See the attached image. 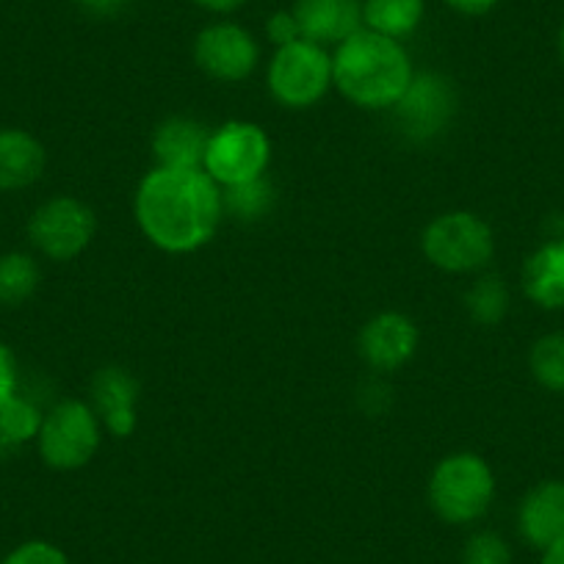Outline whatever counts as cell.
Returning <instances> with one entry per match:
<instances>
[{"instance_id": "5", "label": "cell", "mask_w": 564, "mask_h": 564, "mask_svg": "<svg viewBox=\"0 0 564 564\" xmlns=\"http://www.w3.org/2000/svg\"><path fill=\"white\" fill-rule=\"evenodd\" d=\"M36 446L47 468H84L100 448V415L84 401H62L42 417Z\"/></svg>"}, {"instance_id": "4", "label": "cell", "mask_w": 564, "mask_h": 564, "mask_svg": "<svg viewBox=\"0 0 564 564\" xmlns=\"http://www.w3.org/2000/svg\"><path fill=\"white\" fill-rule=\"evenodd\" d=\"M333 86V56L311 40L276 47L269 64V89L280 106L311 108Z\"/></svg>"}, {"instance_id": "25", "label": "cell", "mask_w": 564, "mask_h": 564, "mask_svg": "<svg viewBox=\"0 0 564 564\" xmlns=\"http://www.w3.org/2000/svg\"><path fill=\"white\" fill-rule=\"evenodd\" d=\"M0 564H69V558L67 553H64L62 547L53 545V542L31 540L14 547Z\"/></svg>"}, {"instance_id": "7", "label": "cell", "mask_w": 564, "mask_h": 564, "mask_svg": "<svg viewBox=\"0 0 564 564\" xmlns=\"http://www.w3.org/2000/svg\"><path fill=\"white\" fill-rule=\"evenodd\" d=\"M271 159L269 135L254 122H227L210 133L203 170L219 186H238L263 177Z\"/></svg>"}, {"instance_id": "24", "label": "cell", "mask_w": 564, "mask_h": 564, "mask_svg": "<svg viewBox=\"0 0 564 564\" xmlns=\"http://www.w3.org/2000/svg\"><path fill=\"white\" fill-rule=\"evenodd\" d=\"M465 564H512V551L507 540L496 531H476L463 551Z\"/></svg>"}, {"instance_id": "12", "label": "cell", "mask_w": 564, "mask_h": 564, "mask_svg": "<svg viewBox=\"0 0 564 564\" xmlns=\"http://www.w3.org/2000/svg\"><path fill=\"white\" fill-rule=\"evenodd\" d=\"M294 18L300 23L302 40L316 45H340L362 29L360 0H296Z\"/></svg>"}, {"instance_id": "13", "label": "cell", "mask_w": 564, "mask_h": 564, "mask_svg": "<svg viewBox=\"0 0 564 564\" xmlns=\"http://www.w3.org/2000/svg\"><path fill=\"white\" fill-rule=\"evenodd\" d=\"M520 534L529 545L545 547L564 540V481L547 479L540 481L525 492L518 512Z\"/></svg>"}, {"instance_id": "6", "label": "cell", "mask_w": 564, "mask_h": 564, "mask_svg": "<svg viewBox=\"0 0 564 564\" xmlns=\"http://www.w3.org/2000/svg\"><path fill=\"white\" fill-rule=\"evenodd\" d=\"M423 254L432 265L452 274H465V271H479L481 265L490 263L492 230L481 216L470 210H452L443 214L423 230Z\"/></svg>"}, {"instance_id": "10", "label": "cell", "mask_w": 564, "mask_h": 564, "mask_svg": "<svg viewBox=\"0 0 564 564\" xmlns=\"http://www.w3.org/2000/svg\"><path fill=\"white\" fill-rule=\"evenodd\" d=\"M260 47L238 23H214L194 40V62L205 75L225 84H238L254 73Z\"/></svg>"}, {"instance_id": "17", "label": "cell", "mask_w": 564, "mask_h": 564, "mask_svg": "<svg viewBox=\"0 0 564 564\" xmlns=\"http://www.w3.org/2000/svg\"><path fill=\"white\" fill-rule=\"evenodd\" d=\"M523 291L542 311H564V238H547L529 254Z\"/></svg>"}, {"instance_id": "2", "label": "cell", "mask_w": 564, "mask_h": 564, "mask_svg": "<svg viewBox=\"0 0 564 564\" xmlns=\"http://www.w3.org/2000/svg\"><path fill=\"white\" fill-rule=\"evenodd\" d=\"M412 62L399 40L360 29L333 56V84L362 108H393L412 80Z\"/></svg>"}, {"instance_id": "11", "label": "cell", "mask_w": 564, "mask_h": 564, "mask_svg": "<svg viewBox=\"0 0 564 564\" xmlns=\"http://www.w3.org/2000/svg\"><path fill=\"white\" fill-rule=\"evenodd\" d=\"M417 349V327L401 313H379L362 327L360 355L377 371H395Z\"/></svg>"}, {"instance_id": "29", "label": "cell", "mask_w": 564, "mask_h": 564, "mask_svg": "<svg viewBox=\"0 0 564 564\" xmlns=\"http://www.w3.org/2000/svg\"><path fill=\"white\" fill-rule=\"evenodd\" d=\"M78 3L86 12L97 14V18H111V14H119L128 7V0H78Z\"/></svg>"}, {"instance_id": "26", "label": "cell", "mask_w": 564, "mask_h": 564, "mask_svg": "<svg viewBox=\"0 0 564 564\" xmlns=\"http://www.w3.org/2000/svg\"><path fill=\"white\" fill-rule=\"evenodd\" d=\"M18 384H20L18 357H14V351L0 340V406L18 395Z\"/></svg>"}, {"instance_id": "3", "label": "cell", "mask_w": 564, "mask_h": 564, "mask_svg": "<svg viewBox=\"0 0 564 564\" xmlns=\"http://www.w3.org/2000/svg\"><path fill=\"white\" fill-rule=\"evenodd\" d=\"M496 496V476L479 454L459 452L443 459L430 479V503L446 523L479 520Z\"/></svg>"}, {"instance_id": "32", "label": "cell", "mask_w": 564, "mask_h": 564, "mask_svg": "<svg viewBox=\"0 0 564 564\" xmlns=\"http://www.w3.org/2000/svg\"><path fill=\"white\" fill-rule=\"evenodd\" d=\"M558 58H562V64H564V23H562V29H558Z\"/></svg>"}, {"instance_id": "8", "label": "cell", "mask_w": 564, "mask_h": 564, "mask_svg": "<svg viewBox=\"0 0 564 564\" xmlns=\"http://www.w3.org/2000/svg\"><path fill=\"white\" fill-rule=\"evenodd\" d=\"M97 230L95 210L75 197H53L34 210L29 221V238L47 260L67 263L91 243Z\"/></svg>"}, {"instance_id": "27", "label": "cell", "mask_w": 564, "mask_h": 564, "mask_svg": "<svg viewBox=\"0 0 564 564\" xmlns=\"http://www.w3.org/2000/svg\"><path fill=\"white\" fill-rule=\"evenodd\" d=\"M265 34H269V40L274 42L276 47L291 45V42L302 40V31H300V23H296L294 12H274V14H271L269 23H265Z\"/></svg>"}, {"instance_id": "1", "label": "cell", "mask_w": 564, "mask_h": 564, "mask_svg": "<svg viewBox=\"0 0 564 564\" xmlns=\"http://www.w3.org/2000/svg\"><path fill=\"white\" fill-rule=\"evenodd\" d=\"M135 221L159 249L186 254L216 236L221 214V188L205 170L159 166L139 183Z\"/></svg>"}, {"instance_id": "19", "label": "cell", "mask_w": 564, "mask_h": 564, "mask_svg": "<svg viewBox=\"0 0 564 564\" xmlns=\"http://www.w3.org/2000/svg\"><path fill=\"white\" fill-rule=\"evenodd\" d=\"M40 265L25 252L0 254V305L20 307L40 289Z\"/></svg>"}, {"instance_id": "21", "label": "cell", "mask_w": 564, "mask_h": 564, "mask_svg": "<svg viewBox=\"0 0 564 564\" xmlns=\"http://www.w3.org/2000/svg\"><path fill=\"white\" fill-rule=\"evenodd\" d=\"M465 307H468L470 318L481 327H496L498 322H503L509 311V291L501 276H479L465 296Z\"/></svg>"}, {"instance_id": "23", "label": "cell", "mask_w": 564, "mask_h": 564, "mask_svg": "<svg viewBox=\"0 0 564 564\" xmlns=\"http://www.w3.org/2000/svg\"><path fill=\"white\" fill-rule=\"evenodd\" d=\"M529 366L542 388L564 395V335L553 333L536 340L531 346Z\"/></svg>"}, {"instance_id": "28", "label": "cell", "mask_w": 564, "mask_h": 564, "mask_svg": "<svg viewBox=\"0 0 564 564\" xmlns=\"http://www.w3.org/2000/svg\"><path fill=\"white\" fill-rule=\"evenodd\" d=\"M446 3L454 9V12L468 14V18H479V14L492 12L501 0H446Z\"/></svg>"}, {"instance_id": "14", "label": "cell", "mask_w": 564, "mask_h": 564, "mask_svg": "<svg viewBox=\"0 0 564 564\" xmlns=\"http://www.w3.org/2000/svg\"><path fill=\"white\" fill-rule=\"evenodd\" d=\"M91 399L95 412L102 417L106 430L113 437H130L135 430V401H139V384L122 368H102L91 382Z\"/></svg>"}, {"instance_id": "9", "label": "cell", "mask_w": 564, "mask_h": 564, "mask_svg": "<svg viewBox=\"0 0 564 564\" xmlns=\"http://www.w3.org/2000/svg\"><path fill=\"white\" fill-rule=\"evenodd\" d=\"M454 86L437 73H415L393 106L401 133L412 141H430L448 128L454 117Z\"/></svg>"}, {"instance_id": "15", "label": "cell", "mask_w": 564, "mask_h": 564, "mask_svg": "<svg viewBox=\"0 0 564 564\" xmlns=\"http://www.w3.org/2000/svg\"><path fill=\"white\" fill-rule=\"evenodd\" d=\"M47 164L45 148L23 128H0V192L34 186Z\"/></svg>"}, {"instance_id": "22", "label": "cell", "mask_w": 564, "mask_h": 564, "mask_svg": "<svg viewBox=\"0 0 564 564\" xmlns=\"http://www.w3.org/2000/svg\"><path fill=\"white\" fill-rule=\"evenodd\" d=\"M271 205H274V188L269 186L265 177L221 188V208L241 221L263 219Z\"/></svg>"}, {"instance_id": "30", "label": "cell", "mask_w": 564, "mask_h": 564, "mask_svg": "<svg viewBox=\"0 0 564 564\" xmlns=\"http://www.w3.org/2000/svg\"><path fill=\"white\" fill-rule=\"evenodd\" d=\"M194 3L203 9H208V12L230 14V12H236V9H241L247 0H194Z\"/></svg>"}, {"instance_id": "18", "label": "cell", "mask_w": 564, "mask_h": 564, "mask_svg": "<svg viewBox=\"0 0 564 564\" xmlns=\"http://www.w3.org/2000/svg\"><path fill=\"white\" fill-rule=\"evenodd\" d=\"M423 14V0H362V29L399 42L415 34Z\"/></svg>"}, {"instance_id": "16", "label": "cell", "mask_w": 564, "mask_h": 564, "mask_svg": "<svg viewBox=\"0 0 564 564\" xmlns=\"http://www.w3.org/2000/svg\"><path fill=\"white\" fill-rule=\"evenodd\" d=\"M210 133L205 124L188 117H172L159 124L153 135V150L159 166L170 170H203Z\"/></svg>"}, {"instance_id": "31", "label": "cell", "mask_w": 564, "mask_h": 564, "mask_svg": "<svg viewBox=\"0 0 564 564\" xmlns=\"http://www.w3.org/2000/svg\"><path fill=\"white\" fill-rule=\"evenodd\" d=\"M540 564H564V540L542 551Z\"/></svg>"}, {"instance_id": "20", "label": "cell", "mask_w": 564, "mask_h": 564, "mask_svg": "<svg viewBox=\"0 0 564 564\" xmlns=\"http://www.w3.org/2000/svg\"><path fill=\"white\" fill-rule=\"evenodd\" d=\"M42 417L45 415L40 412V406L18 393L12 401L0 406V441L7 443L12 452L36 441L42 430Z\"/></svg>"}]
</instances>
